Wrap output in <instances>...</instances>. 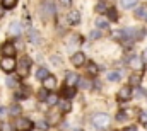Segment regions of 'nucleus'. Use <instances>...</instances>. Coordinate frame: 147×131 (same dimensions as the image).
I'll return each instance as SVG.
<instances>
[{
    "mask_svg": "<svg viewBox=\"0 0 147 131\" xmlns=\"http://www.w3.org/2000/svg\"><path fill=\"white\" fill-rule=\"evenodd\" d=\"M125 119H127V112L125 111H121V112L116 114V121H125Z\"/></svg>",
    "mask_w": 147,
    "mask_h": 131,
    "instance_id": "nucleus-32",
    "label": "nucleus"
},
{
    "mask_svg": "<svg viewBox=\"0 0 147 131\" xmlns=\"http://www.w3.org/2000/svg\"><path fill=\"white\" fill-rule=\"evenodd\" d=\"M99 37H101L99 31H92V33H91V39H99Z\"/></svg>",
    "mask_w": 147,
    "mask_h": 131,
    "instance_id": "nucleus-34",
    "label": "nucleus"
},
{
    "mask_svg": "<svg viewBox=\"0 0 147 131\" xmlns=\"http://www.w3.org/2000/svg\"><path fill=\"white\" fill-rule=\"evenodd\" d=\"M123 131H137V126H127Z\"/></svg>",
    "mask_w": 147,
    "mask_h": 131,
    "instance_id": "nucleus-36",
    "label": "nucleus"
},
{
    "mask_svg": "<svg viewBox=\"0 0 147 131\" xmlns=\"http://www.w3.org/2000/svg\"><path fill=\"white\" fill-rule=\"evenodd\" d=\"M108 15H110L111 21H116V19H118V14H116L115 9H108Z\"/></svg>",
    "mask_w": 147,
    "mask_h": 131,
    "instance_id": "nucleus-28",
    "label": "nucleus"
},
{
    "mask_svg": "<svg viewBox=\"0 0 147 131\" xmlns=\"http://www.w3.org/2000/svg\"><path fill=\"white\" fill-rule=\"evenodd\" d=\"M5 84H7L9 87H16V85H17V82H16V78H12V77H7V80H5Z\"/></svg>",
    "mask_w": 147,
    "mask_h": 131,
    "instance_id": "nucleus-30",
    "label": "nucleus"
},
{
    "mask_svg": "<svg viewBox=\"0 0 147 131\" xmlns=\"http://www.w3.org/2000/svg\"><path fill=\"white\" fill-rule=\"evenodd\" d=\"M46 97H48V92H46V89L43 87V89H41V90L38 92V99H39V100H45Z\"/></svg>",
    "mask_w": 147,
    "mask_h": 131,
    "instance_id": "nucleus-26",
    "label": "nucleus"
},
{
    "mask_svg": "<svg viewBox=\"0 0 147 131\" xmlns=\"http://www.w3.org/2000/svg\"><path fill=\"white\" fill-rule=\"evenodd\" d=\"M60 109H62L63 112H70V111H72V104H70V100H63V102H60Z\"/></svg>",
    "mask_w": 147,
    "mask_h": 131,
    "instance_id": "nucleus-19",
    "label": "nucleus"
},
{
    "mask_svg": "<svg viewBox=\"0 0 147 131\" xmlns=\"http://www.w3.org/2000/svg\"><path fill=\"white\" fill-rule=\"evenodd\" d=\"M21 33H22V26H21V22H17V21L10 22V26H9V34L14 36V37H19Z\"/></svg>",
    "mask_w": 147,
    "mask_h": 131,
    "instance_id": "nucleus-6",
    "label": "nucleus"
},
{
    "mask_svg": "<svg viewBox=\"0 0 147 131\" xmlns=\"http://www.w3.org/2000/svg\"><path fill=\"white\" fill-rule=\"evenodd\" d=\"M17 5V0H2V9L3 10H10Z\"/></svg>",
    "mask_w": 147,
    "mask_h": 131,
    "instance_id": "nucleus-16",
    "label": "nucleus"
},
{
    "mask_svg": "<svg viewBox=\"0 0 147 131\" xmlns=\"http://www.w3.org/2000/svg\"><path fill=\"white\" fill-rule=\"evenodd\" d=\"M75 131H80V130H75Z\"/></svg>",
    "mask_w": 147,
    "mask_h": 131,
    "instance_id": "nucleus-39",
    "label": "nucleus"
},
{
    "mask_svg": "<svg viewBox=\"0 0 147 131\" xmlns=\"http://www.w3.org/2000/svg\"><path fill=\"white\" fill-rule=\"evenodd\" d=\"M70 61H72V63H74L75 66H82L84 63H86V55L79 51V53L72 55V60H70Z\"/></svg>",
    "mask_w": 147,
    "mask_h": 131,
    "instance_id": "nucleus-10",
    "label": "nucleus"
},
{
    "mask_svg": "<svg viewBox=\"0 0 147 131\" xmlns=\"http://www.w3.org/2000/svg\"><path fill=\"white\" fill-rule=\"evenodd\" d=\"M92 124L96 128H106L110 124V116L105 114V112H98V114L92 116Z\"/></svg>",
    "mask_w": 147,
    "mask_h": 131,
    "instance_id": "nucleus-4",
    "label": "nucleus"
},
{
    "mask_svg": "<svg viewBox=\"0 0 147 131\" xmlns=\"http://www.w3.org/2000/svg\"><path fill=\"white\" fill-rule=\"evenodd\" d=\"M17 72H19V77H28L29 73V68H31V58L29 56H22L19 60V65L16 66Z\"/></svg>",
    "mask_w": 147,
    "mask_h": 131,
    "instance_id": "nucleus-3",
    "label": "nucleus"
},
{
    "mask_svg": "<svg viewBox=\"0 0 147 131\" xmlns=\"http://www.w3.org/2000/svg\"><path fill=\"white\" fill-rule=\"evenodd\" d=\"M0 51H2L3 56H14L16 55V46L12 43H3L2 48H0Z\"/></svg>",
    "mask_w": 147,
    "mask_h": 131,
    "instance_id": "nucleus-7",
    "label": "nucleus"
},
{
    "mask_svg": "<svg viewBox=\"0 0 147 131\" xmlns=\"http://www.w3.org/2000/svg\"><path fill=\"white\" fill-rule=\"evenodd\" d=\"M139 119H140L142 124H147V111H140V118Z\"/></svg>",
    "mask_w": 147,
    "mask_h": 131,
    "instance_id": "nucleus-31",
    "label": "nucleus"
},
{
    "mask_svg": "<svg viewBox=\"0 0 147 131\" xmlns=\"http://www.w3.org/2000/svg\"><path fill=\"white\" fill-rule=\"evenodd\" d=\"M77 80H79V77H77L74 72H69V73H67V77H65V85H70V87H74V85L77 84Z\"/></svg>",
    "mask_w": 147,
    "mask_h": 131,
    "instance_id": "nucleus-11",
    "label": "nucleus"
},
{
    "mask_svg": "<svg viewBox=\"0 0 147 131\" xmlns=\"http://www.w3.org/2000/svg\"><path fill=\"white\" fill-rule=\"evenodd\" d=\"M106 78H108L110 82H118V80L121 78V73H120V72H108Z\"/></svg>",
    "mask_w": 147,
    "mask_h": 131,
    "instance_id": "nucleus-17",
    "label": "nucleus"
},
{
    "mask_svg": "<svg viewBox=\"0 0 147 131\" xmlns=\"http://www.w3.org/2000/svg\"><path fill=\"white\" fill-rule=\"evenodd\" d=\"M60 5H62L63 9H69V7L72 5V0H60Z\"/></svg>",
    "mask_w": 147,
    "mask_h": 131,
    "instance_id": "nucleus-33",
    "label": "nucleus"
},
{
    "mask_svg": "<svg viewBox=\"0 0 147 131\" xmlns=\"http://www.w3.org/2000/svg\"><path fill=\"white\" fill-rule=\"evenodd\" d=\"M28 39H29L31 43H34V44H38V43L41 41V37H39L38 31H34V29H29V31H28Z\"/></svg>",
    "mask_w": 147,
    "mask_h": 131,
    "instance_id": "nucleus-13",
    "label": "nucleus"
},
{
    "mask_svg": "<svg viewBox=\"0 0 147 131\" xmlns=\"http://www.w3.org/2000/svg\"><path fill=\"white\" fill-rule=\"evenodd\" d=\"M14 128H16V131H33L34 123L29 118H17L14 123Z\"/></svg>",
    "mask_w": 147,
    "mask_h": 131,
    "instance_id": "nucleus-1",
    "label": "nucleus"
},
{
    "mask_svg": "<svg viewBox=\"0 0 147 131\" xmlns=\"http://www.w3.org/2000/svg\"><path fill=\"white\" fill-rule=\"evenodd\" d=\"M146 128H147V124H146Z\"/></svg>",
    "mask_w": 147,
    "mask_h": 131,
    "instance_id": "nucleus-40",
    "label": "nucleus"
},
{
    "mask_svg": "<svg viewBox=\"0 0 147 131\" xmlns=\"http://www.w3.org/2000/svg\"><path fill=\"white\" fill-rule=\"evenodd\" d=\"M135 17H137V19H144V17H147V7L146 5H140V7L135 9Z\"/></svg>",
    "mask_w": 147,
    "mask_h": 131,
    "instance_id": "nucleus-14",
    "label": "nucleus"
},
{
    "mask_svg": "<svg viewBox=\"0 0 147 131\" xmlns=\"http://www.w3.org/2000/svg\"><path fill=\"white\" fill-rule=\"evenodd\" d=\"M135 3H137V0H121V7H125V9L135 7Z\"/></svg>",
    "mask_w": 147,
    "mask_h": 131,
    "instance_id": "nucleus-21",
    "label": "nucleus"
},
{
    "mask_svg": "<svg viewBox=\"0 0 147 131\" xmlns=\"http://www.w3.org/2000/svg\"><path fill=\"white\" fill-rule=\"evenodd\" d=\"M130 65H132V66H135V68H140V58L134 56V58L130 60Z\"/></svg>",
    "mask_w": 147,
    "mask_h": 131,
    "instance_id": "nucleus-27",
    "label": "nucleus"
},
{
    "mask_svg": "<svg viewBox=\"0 0 147 131\" xmlns=\"http://www.w3.org/2000/svg\"><path fill=\"white\" fill-rule=\"evenodd\" d=\"M77 84H79L80 87H84V89H87V87H89V82H86V80H77Z\"/></svg>",
    "mask_w": 147,
    "mask_h": 131,
    "instance_id": "nucleus-35",
    "label": "nucleus"
},
{
    "mask_svg": "<svg viewBox=\"0 0 147 131\" xmlns=\"http://www.w3.org/2000/svg\"><path fill=\"white\" fill-rule=\"evenodd\" d=\"M67 22H69L70 26L80 24V12H79V10H70V12L67 14Z\"/></svg>",
    "mask_w": 147,
    "mask_h": 131,
    "instance_id": "nucleus-5",
    "label": "nucleus"
},
{
    "mask_svg": "<svg viewBox=\"0 0 147 131\" xmlns=\"http://www.w3.org/2000/svg\"><path fill=\"white\" fill-rule=\"evenodd\" d=\"M132 96H134V90L127 85V87H121L120 89V92H118V99L120 100H128V99H132Z\"/></svg>",
    "mask_w": 147,
    "mask_h": 131,
    "instance_id": "nucleus-9",
    "label": "nucleus"
},
{
    "mask_svg": "<svg viewBox=\"0 0 147 131\" xmlns=\"http://www.w3.org/2000/svg\"><path fill=\"white\" fill-rule=\"evenodd\" d=\"M9 112H10L12 116H19V112H21V107H19L17 104H14V106H10V109H9Z\"/></svg>",
    "mask_w": 147,
    "mask_h": 131,
    "instance_id": "nucleus-23",
    "label": "nucleus"
},
{
    "mask_svg": "<svg viewBox=\"0 0 147 131\" xmlns=\"http://www.w3.org/2000/svg\"><path fill=\"white\" fill-rule=\"evenodd\" d=\"M96 26H98L99 29H108V26H110V21H108V17H103V15H99V17L96 19Z\"/></svg>",
    "mask_w": 147,
    "mask_h": 131,
    "instance_id": "nucleus-12",
    "label": "nucleus"
},
{
    "mask_svg": "<svg viewBox=\"0 0 147 131\" xmlns=\"http://www.w3.org/2000/svg\"><path fill=\"white\" fill-rule=\"evenodd\" d=\"M2 15H3V9H0V17H2Z\"/></svg>",
    "mask_w": 147,
    "mask_h": 131,
    "instance_id": "nucleus-38",
    "label": "nucleus"
},
{
    "mask_svg": "<svg viewBox=\"0 0 147 131\" xmlns=\"http://www.w3.org/2000/svg\"><path fill=\"white\" fill-rule=\"evenodd\" d=\"M144 60H147V49L144 51Z\"/></svg>",
    "mask_w": 147,
    "mask_h": 131,
    "instance_id": "nucleus-37",
    "label": "nucleus"
},
{
    "mask_svg": "<svg viewBox=\"0 0 147 131\" xmlns=\"http://www.w3.org/2000/svg\"><path fill=\"white\" fill-rule=\"evenodd\" d=\"M48 75H50V73H48V70H46V68H43V66H41V68H38V72H36V78H38V80H43V78H45V77H48Z\"/></svg>",
    "mask_w": 147,
    "mask_h": 131,
    "instance_id": "nucleus-18",
    "label": "nucleus"
},
{
    "mask_svg": "<svg viewBox=\"0 0 147 131\" xmlns=\"http://www.w3.org/2000/svg\"><path fill=\"white\" fill-rule=\"evenodd\" d=\"M43 87H45L46 90H53V89L57 87V78H55L53 75L45 77V78H43Z\"/></svg>",
    "mask_w": 147,
    "mask_h": 131,
    "instance_id": "nucleus-8",
    "label": "nucleus"
},
{
    "mask_svg": "<svg viewBox=\"0 0 147 131\" xmlns=\"http://www.w3.org/2000/svg\"><path fill=\"white\" fill-rule=\"evenodd\" d=\"M106 9H108V7H106V5H105V3H103V2H99V3H98V5H96V10H98V12H99V14H103V12H105V10H106Z\"/></svg>",
    "mask_w": 147,
    "mask_h": 131,
    "instance_id": "nucleus-29",
    "label": "nucleus"
},
{
    "mask_svg": "<svg viewBox=\"0 0 147 131\" xmlns=\"http://www.w3.org/2000/svg\"><path fill=\"white\" fill-rule=\"evenodd\" d=\"M62 96L65 99H72L74 96H75V90H74V87H70V85H65L63 87V92H62Z\"/></svg>",
    "mask_w": 147,
    "mask_h": 131,
    "instance_id": "nucleus-15",
    "label": "nucleus"
},
{
    "mask_svg": "<svg viewBox=\"0 0 147 131\" xmlns=\"http://www.w3.org/2000/svg\"><path fill=\"white\" fill-rule=\"evenodd\" d=\"M45 100H46V104H48V106H55V104L58 102V97L53 94V96H48V97L45 99Z\"/></svg>",
    "mask_w": 147,
    "mask_h": 131,
    "instance_id": "nucleus-22",
    "label": "nucleus"
},
{
    "mask_svg": "<svg viewBox=\"0 0 147 131\" xmlns=\"http://www.w3.org/2000/svg\"><path fill=\"white\" fill-rule=\"evenodd\" d=\"M87 72H89V75L94 77V75L98 73V66L94 65V63H89V65H87Z\"/></svg>",
    "mask_w": 147,
    "mask_h": 131,
    "instance_id": "nucleus-25",
    "label": "nucleus"
},
{
    "mask_svg": "<svg viewBox=\"0 0 147 131\" xmlns=\"http://www.w3.org/2000/svg\"><path fill=\"white\" fill-rule=\"evenodd\" d=\"M28 96H29L28 87H26V89H21V92H16V97H19V99H26Z\"/></svg>",
    "mask_w": 147,
    "mask_h": 131,
    "instance_id": "nucleus-24",
    "label": "nucleus"
},
{
    "mask_svg": "<svg viewBox=\"0 0 147 131\" xmlns=\"http://www.w3.org/2000/svg\"><path fill=\"white\" fill-rule=\"evenodd\" d=\"M128 82H130V85H139V84H140V75H139V73H134Z\"/></svg>",
    "mask_w": 147,
    "mask_h": 131,
    "instance_id": "nucleus-20",
    "label": "nucleus"
},
{
    "mask_svg": "<svg viewBox=\"0 0 147 131\" xmlns=\"http://www.w3.org/2000/svg\"><path fill=\"white\" fill-rule=\"evenodd\" d=\"M17 66V61L14 60V56H2L0 60V68L5 72V73H12Z\"/></svg>",
    "mask_w": 147,
    "mask_h": 131,
    "instance_id": "nucleus-2",
    "label": "nucleus"
}]
</instances>
